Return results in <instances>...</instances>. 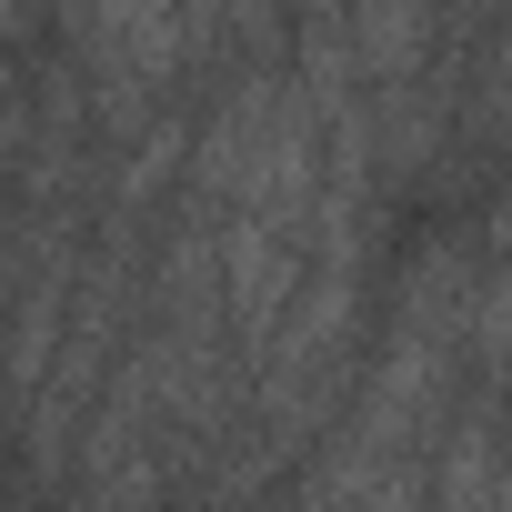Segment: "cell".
I'll return each instance as SVG.
<instances>
[{"instance_id":"1","label":"cell","mask_w":512,"mask_h":512,"mask_svg":"<svg viewBox=\"0 0 512 512\" xmlns=\"http://www.w3.org/2000/svg\"><path fill=\"white\" fill-rule=\"evenodd\" d=\"M71 11V41L91 51L101 81H151L191 21V0H61Z\"/></svg>"}]
</instances>
